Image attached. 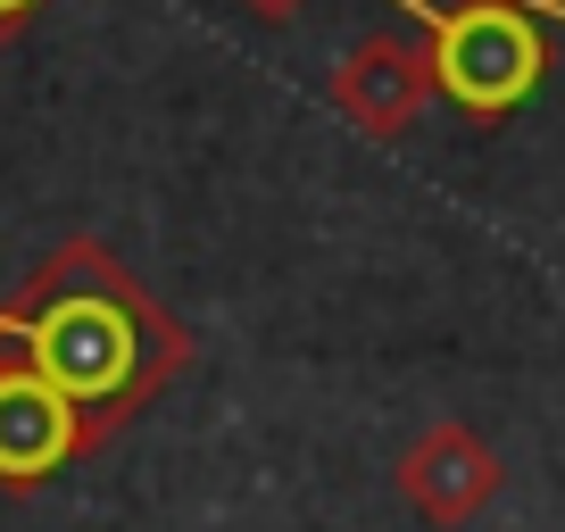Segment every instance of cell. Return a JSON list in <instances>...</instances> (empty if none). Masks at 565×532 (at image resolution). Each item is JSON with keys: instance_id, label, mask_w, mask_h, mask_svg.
Segmentation results:
<instances>
[{"instance_id": "obj_1", "label": "cell", "mask_w": 565, "mask_h": 532, "mask_svg": "<svg viewBox=\"0 0 565 532\" xmlns=\"http://www.w3.org/2000/svg\"><path fill=\"white\" fill-rule=\"evenodd\" d=\"M0 358H18L51 391H67L75 416L108 441L192 366V333L125 275L117 249L58 242L25 275L18 300H0Z\"/></svg>"}, {"instance_id": "obj_2", "label": "cell", "mask_w": 565, "mask_h": 532, "mask_svg": "<svg viewBox=\"0 0 565 532\" xmlns=\"http://www.w3.org/2000/svg\"><path fill=\"white\" fill-rule=\"evenodd\" d=\"M424 51H433V92L475 125L515 117L548 75V34L524 0H458V9H433L424 18Z\"/></svg>"}, {"instance_id": "obj_3", "label": "cell", "mask_w": 565, "mask_h": 532, "mask_svg": "<svg viewBox=\"0 0 565 532\" xmlns=\"http://www.w3.org/2000/svg\"><path fill=\"white\" fill-rule=\"evenodd\" d=\"M84 449H100V433L75 416L67 391H51L18 358H0V491H34Z\"/></svg>"}, {"instance_id": "obj_4", "label": "cell", "mask_w": 565, "mask_h": 532, "mask_svg": "<svg viewBox=\"0 0 565 532\" xmlns=\"http://www.w3.org/2000/svg\"><path fill=\"white\" fill-rule=\"evenodd\" d=\"M399 491H407V508L424 515V524H441V532H458V524H475L482 508L499 499V482H508V466H499V449L482 441L475 425H424L416 441L399 449Z\"/></svg>"}, {"instance_id": "obj_5", "label": "cell", "mask_w": 565, "mask_h": 532, "mask_svg": "<svg viewBox=\"0 0 565 532\" xmlns=\"http://www.w3.org/2000/svg\"><path fill=\"white\" fill-rule=\"evenodd\" d=\"M424 100H433V51L407 42V34H366L333 67V108L358 134H374V142L407 134V125L424 117Z\"/></svg>"}, {"instance_id": "obj_6", "label": "cell", "mask_w": 565, "mask_h": 532, "mask_svg": "<svg viewBox=\"0 0 565 532\" xmlns=\"http://www.w3.org/2000/svg\"><path fill=\"white\" fill-rule=\"evenodd\" d=\"M42 9H51V0H0V42H18L25 25L42 18Z\"/></svg>"}, {"instance_id": "obj_7", "label": "cell", "mask_w": 565, "mask_h": 532, "mask_svg": "<svg viewBox=\"0 0 565 532\" xmlns=\"http://www.w3.org/2000/svg\"><path fill=\"white\" fill-rule=\"evenodd\" d=\"M242 9H249V18H266V25H282L291 9H300V0H242Z\"/></svg>"}, {"instance_id": "obj_8", "label": "cell", "mask_w": 565, "mask_h": 532, "mask_svg": "<svg viewBox=\"0 0 565 532\" xmlns=\"http://www.w3.org/2000/svg\"><path fill=\"white\" fill-rule=\"evenodd\" d=\"M524 9H532V18H541V25H548V18L565 25V0H524Z\"/></svg>"}]
</instances>
